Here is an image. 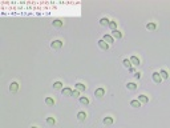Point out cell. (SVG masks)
I'll return each mask as SVG.
<instances>
[{"label":"cell","mask_w":170,"mask_h":128,"mask_svg":"<svg viewBox=\"0 0 170 128\" xmlns=\"http://www.w3.org/2000/svg\"><path fill=\"white\" fill-rule=\"evenodd\" d=\"M51 47L53 48V49H59V48L63 47V41L61 40H55V41L51 43Z\"/></svg>","instance_id":"cell-1"},{"label":"cell","mask_w":170,"mask_h":128,"mask_svg":"<svg viewBox=\"0 0 170 128\" xmlns=\"http://www.w3.org/2000/svg\"><path fill=\"white\" fill-rule=\"evenodd\" d=\"M94 95H96L97 98H102L104 95H105V89H104V88H97Z\"/></svg>","instance_id":"cell-2"},{"label":"cell","mask_w":170,"mask_h":128,"mask_svg":"<svg viewBox=\"0 0 170 128\" xmlns=\"http://www.w3.org/2000/svg\"><path fill=\"white\" fill-rule=\"evenodd\" d=\"M98 45H100L101 49H105V51H106L108 48H109V44H108L105 40H100V41H98Z\"/></svg>","instance_id":"cell-3"},{"label":"cell","mask_w":170,"mask_h":128,"mask_svg":"<svg viewBox=\"0 0 170 128\" xmlns=\"http://www.w3.org/2000/svg\"><path fill=\"white\" fill-rule=\"evenodd\" d=\"M63 95L64 96H73V91L70 88H63Z\"/></svg>","instance_id":"cell-4"},{"label":"cell","mask_w":170,"mask_h":128,"mask_svg":"<svg viewBox=\"0 0 170 128\" xmlns=\"http://www.w3.org/2000/svg\"><path fill=\"white\" fill-rule=\"evenodd\" d=\"M153 80H154V83H161L162 78H161V75L158 74V72H154L153 74Z\"/></svg>","instance_id":"cell-5"},{"label":"cell","mask_w":170,"mask_h":128,"mask_svg":"<svg viewBox=\"0 0 170 128\" xmlns=\"http://www.w3.org/2000/svg\"><path fill=\"white\" fill-rule=\"evenodd\" d=\"M9 89H11V92H16L17 89H19V84H17L16 81H14V83L9 85Z\"/></svg>","instance_id":"cell-6"},{"label":"cell","mask_w":170,"mask_h":128,"mask_svg":"<svg viewBox=\"0 0 170 128\" xmlns=\"http://www.w3.org/2000/svg\"><path fill=\"white\" fill-rule=\"evenodd\" d=\"M130 63H133L134 65H140V59L137 56H132L130 57Z\"/></svg>","instance_id":"cell-7"},{"label":"cell","mask_w":170,"mask_h":128,"mask_svg":"<svg viewBox=\"0 0 170 128\" xmlns=\"http://www.w3.org/2000/svg\"><path fill=\"white\" fill-rule=\"evenodd\" d=\"M53 27H56V28H60V27H63V21L61 20H59V19H56V20H53Z\"/></svg>","instance_id":"cell-8"},{"label":"cell","mask_w":170,"mask_h":128,"mask_svg":"<svg viewBox=\"0 0 170 128\" xmlns=\"http://www.w3.org/2000/svg\"><path fill=\"white\" fill-rule=\"evenodd\" d=\"M85 118H87L85 112H78V113H77V119H78L80 121H84L85 120Z\"/></svg>","instance_id":"cell-9"},{"label":"cell","mask_w":170,"mask_h":128,"mask_svg":"<svg viewBox=\"0 0 170 128\" xmlns=\"http://www.w3.org/2000/svg\"><path fill=\"white\" fill-rule=\"evenodd\" d=\"M138 101H140V103H147L149 99H147L145 95H140V96H138Z\"/></svg>","instance_id":"cell-10"},{"label":"cell","mask_w":170,"mask_h":128,"mask_svg":"<svg viewBox=\"0 0 170 128\" xmlns=\"http://www.w3.org/2000/svg\"><path fill=\"white\" fill-rule=\"evenodd\" d=\"M112 34H113V37L114 39H121V37H122V34H121L120 31H113V32H112Z\"/></svg>","instance_id":"cell-11"},{"label":"cell","mask_w":170,"mask_h":128,"mask_svg":"<svg viewBox=\"0 0 170 128\" xmlns=\"http://www.w3.org/2000/svg\"><path fill=\"white\" fill-rule=\"evenodd\" d=\"M106 43H113V36H110V35H104V39Z\"/></svg>","instance_id":"cell-12"},{"label":"cell","mask_w":170,"mask_h":128,"mask_svg":"<svg viewBox=\"0 0 170 128\" xmlns=\"http://www.w3.org/2000/svg\"><path fill=\"white\" fill-rule=\"evenodd\" d=\"M76 88H77V91H85V89H87V87H85L83 83H77Z\"/></svg>","instance_id":"cell-13"},{"label":"cell","mask_w":170,"mask_h":128,"mask_svg":"<svg viewBox=\"0 0 170 128\" xmlns=\"http://www.w3.org/2000/svg\"><path fill=\"white\" fill-rule=\"evenodd\" d=\"M109 23H110V20H109V19H106V17H102V19L100 20L101 25H109Z\"/></svg>","instance_id":"cell-14"},{"label":"cell","mask_w":170,"mask_h":128,"mask_svg":"<svg viewBox=\"0 0 170 128\" xmlns=\"http://www.w3.org/2000/svg\"><path fill=\"white\" fill-rule=\"evenodd\" d=\"M146 28H147L149 31H154V30L157 28V25H156L154 23H147V24H146Z\"/></svg>","instance_id":"cell-15"},{"label":"cell","mask_w":170,"mask_h":128,"mask_svg":"<svg viewBox=\"0 0 170 128\" xmlns=\"http://www.w3.org/2000/svg\"><path fill=\"white\" fill-rule=\"evenodd\" d=\"M104 124H105V125L113 124V119H112V118H105V119H104Z\"/></svg>","instance_id":"cell-16"},{"label":"cell","mask_w":170,"mask_h":128,"mask_svg":"<svg viewBox=\"0 0 170 128\" xmlns=\"http://www.w3.org/2000/svg\"><path fill=\"white\" fill-rule=\"evenodd\" d=\"M130 105L134 107V108H138V107H140V101H138V100H132V101H130Z\"/></svg>","instance_id":"cell-17"},{"label":"cell","mask_w":170,"mask_h":128,"mask_svg":"<svg viewBox=\"0 0 170 128\" xmlns=\"http://www.w3.org/2000/svg\"><path fill=\"white\" fill-rule=\"evenodd\" d=\"M109 28L112 31H116L117 30V24H116V21H110L109 23Z\"/></svg>","instance_id":"cell-18"},{"label":"cell","mask_w":170,"mask_h":128,"mask_svg":"<svg viewBox=\"0 0 170 128\" xmlns=\"http://www.w3.org/2000/svg\"><path fill=\"white\" fill-rule=\"evenodd\" d=\"M45 104H48V105H53L55 104V100L52 98H47L45 99Z\"/></svg>","instance_id":"cell-19"},{"label":"cell","mask_w":170,"mask_h":128,"mask_svg":"<svg viewBox=\"0 0 170 128\" xmlns=\"http://www.w3.org/2000/svg\"><path fill=\"white\" fill-rule=\"evenodd\" d=\"M126 87H128V89H132V91H133V89L137 88V84H134V83H128Z\"/></svg>","instance_id":"cell-20"},{"label":"cell","mask_w":170,"mask_h":128,"mask_svg":"<svg viewBox=\"0 0 170 128\" xmlns=\"http://www.w3.org/2000/svg\"><path fill=\"white\" fill-rule=\"evenodd\" d=\"M80 103H81V104H84V105H88V104H89V100H88L87 98H84V96H83V98H80Z\"/></svg>","instance_id":"cell-21"},{"label":"cell","mask_w":170,"mask_h":128,"mask_svg":"<svg viewBox=\"0 0 170 128\" xmlns=\"http://www.w3.org/2000/svg\"><path fill=\"white\" fill-rule=\"evenodd\" d=\"M160 75H161V78H162V79H167V78H169V75H167V72H166V71H163V69L160 72Z\"/></svg>","instance_id":"cell-22"},{"label":"cell","mask_w":170,"mask_h":128,"mask_svg":"<svg viewBox=\"0 0 170 128\" xmlns=\"http://www.w3.org/2000/svg\"><path fill=\"white\" fill-rule=\"evenodd\" d=\"M47 123H48L49 125H55V123H56V121H55L53 118H48V119H47Z\"/></svg>","instance_id":"cell-23"},{"label":"cell","mask_w":170,"mask_h":128,"mask_svg":"<svg viewBox=\"0 0 170 128\" xmlns=\"http://www.w3.org/2000/svg\"><path fill=\"white\" fill-rule=\"evenodd\" d=\"M53 87L56 88V89H59V88H61V87H63V83H61V81H56V83L53 84Z\"/></svg>","instance_id":"cell-24"},{"label":"cell","mask_w":170,"mask_h":128,"mask_svg":"<svg viewBox=\"0 0 170 128\" xmlns=\"http://www.w3.org/2000/svg\"><path fill=\"white\" fill-rule=\"evenodd\" d=\"M122 64H124L126 68H130V60H128V59H125V60L122 61Z\"/></svg>","instance_id":"cell-25"},{"label":"cell","mask_w":170,"mask_h":128,"mask_svg":"<svg viewBox=\"0 0 170 128\" xmlns=\"http://www.w3.org/2000/svg\"><path fill=\"white\" fill-rule=\"evenodd\" d=\"M134 78H136V79H140V78H141V74H140V72H136V74H134Z\"/></svg>","instance_id":"cell-26"},{"label":"cell","mask_w":170,"mask_h":128,"mask_svg":"<svg viewBox=\"0 0 170 128\" xmlns=\"http://www.w3.org/2000/svg\"><path fill=\"white\" fill-rule=\"evenodd\" d=\"M78 95H80V92H78V91H73V96H74V98H77Z\"/></svg>","instance_id":"cell-27"},{"label":"cell","mask_w":170,"mask_h":128,"mask_svg":"<svg viewBox=\"0 0 170 128\" xmlns=\"http://www.w3.org/2000/svg\"><path fill=\"white\" fill-rule=\"evenodd\" d=\"M32 128H37V127H32Z\"/></svg>","instance_id":"cell-28"}]
</instances>
